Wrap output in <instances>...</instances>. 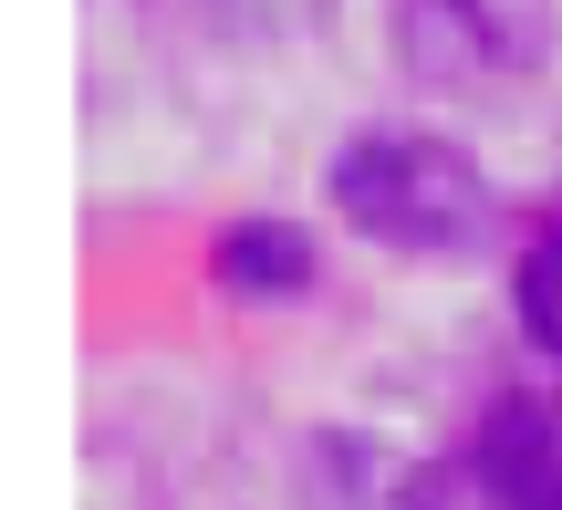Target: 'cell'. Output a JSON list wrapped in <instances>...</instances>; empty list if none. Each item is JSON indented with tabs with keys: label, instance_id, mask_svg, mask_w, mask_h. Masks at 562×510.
Wrapping results in <instances>:
<instances>
[{
	"label": "cell",
	"instance_id": "cell-1",
	"mask_svg": "<svg viewBox=\"0 0 562 510\" xmlns=\"http://www.w3.org/2000/svg\"><path fill=\"white\" fill-rule=\"evenodd\" d=\"M323 208L355 240L406 250V261H469L501 240V188L480 178V157L427 125H355L323 157Z\"/></svg>",
	"mask_w": 562,
	"mask_h": 510
},
{
	"label": "cell",
	"instance_id": "cell-2",
	"mask_svg": "<svg viewBox=\"0 0 562 510\" xmlns=\"http://www.w3.org/2000/svg\"><path fill=\"white\" fill-rule=\"evenodd\" d=\"M385 53L417 94H510V83L542 73L552 21L542 0H396Z\"/></svg>",
	"mask_w": 562,
	"mask_h": 510
},
{
	"label": "cell",
	"instance_id": "cell-3",
	"mask_svg": "<svg viewBox=\"0 0 562 510\" xmlns=\"http://www.w3.org/2000/svg\"><path fill=\"white\" fill-rule=\"evenodd\" d=\"M469 458L510 510H562V386H501L480 407Z\"/></svg>",
	"mask_w": 562,
	"mask_h": 510
},
{
	"label": "cell",
	"instance_id": "cell-4",
	"mask_svg": "<svg viewBox=\"0 0 562 510\" xmlns=\"http://www.w3.org/2000/svg\"><path fill=\"white\" fill-rule=\"evenodd\" d=\"M313 282H323V250H313L302 219H281V208L220 219V240H209V292H220L229 313H281V303H302Z\"/></svg>",
	"mask_w": 562,
	"mask_h": 510
},
{
	"label": "cell",
	"instance_id": "cell-5",
	"mask_svg": "<svg viewBox=\"0 0 562 510\" xmlns=\"http://www.w3.org/2000/svg\"><path fill=\"white\" fill-rule=\"evenodd\" d=\"M302 510H427V469L375 428L302 438Z\"/></svg>",
	"mask_w": 562,
	"mask_h": 510
},
{
	"label": "cell",
	"instance_id": "cell-6",
	"mask_svg": "<svg viewBox=\"0 0 562 510\" xmlns=\"http://www.w3.org/2000/svg\"><path fill=\"white\" fill-rule=\"evenodd\" d=\"M510 313H521V344L562 365V229H531L521 261H510Z\"/></svg>",
	"mask_w": 562,
	"mask_h": 510
},
{
	"label": "cell",
	"instance_id": "cell-7",
	"mask_svg": "<svg viewBox=\"0 0 562 510\" xmlns=\"http://www.w3.org/2000/svg\"><path fill=\"white\" fill-rule=\"evenodd\" d=\"M199 11H209V32H220L229 53H292V42L323 32L334 0H199Z\"/></svg>",
	"mask_w": 562,
	"mask_h": 510
},
{
	"label": "cell",
	"instance_id": "cell-8",
	"mask_svg": "<svg viewBox=\"0 0 562 510\" xmlns=\"http://www.w3.org/2000/svg\"><path fill=\"white\" fill-rule=\"evenodd\" d=\"M427 510H510L501 490H490V479H480V458H438V469H427Z\"/></svg>",
	"mask_w": 562,
	"mask_h": 510
},
{
	"label": "cell",
	"instance_id": "cell-9",
	"mask_svg": "<svg viewBox=\"0 0 562 510\" xmlns=\"http://www.w3.org/2000/svg\"><path fill=\"white\" fill-rule=\"evenodd\" d=\"M542 229H562V188H552V199H542Z\"/></svg>",
	"mask_w": 562,
	"mask_h": 510
}]
</instances>
